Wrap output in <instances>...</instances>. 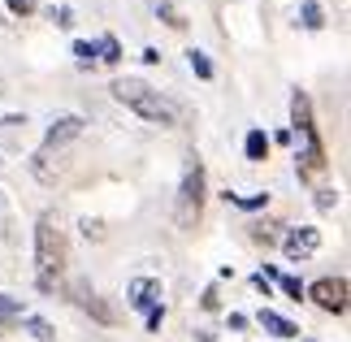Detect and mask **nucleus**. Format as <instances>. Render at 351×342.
Returning <instances> with one entry per match:
<instances>
[{
    "label": "nucleus",
    "instance_id": "nucleus-27",
    "mask_svg": "<svg viewBox=\"0 0 351 342\" xmlns=\"http://www.w3.org/2000/svg\"><path fill=\"white\" fill-rule=\"evenodd\" d=\"M252 286H256V291H265V299H269V291H274V282H269L265 273H256V278H252Z\"/></svg>",
    "mask_w": 351,
    "mask_h": 342
},
{
    "label": "nucleus",
    "instance_id": "nucleus-21",
    "mask_svg": "<svg viewBox=\"0 0 351 342\" xmlns=\"http://www.w3.org/2000/svg\"><path fill=\"white\" fill-rule=\"evenodd\" d=\"M35 9H39L35 0H9V13H13V18H31Z\"/></svg>",
    "mask_w": 351,
    "mask_h": 342
},
{
    "label": "nucleus",
    "instance_id": "nucleus-10",
    "mask_svg": "<svg viewBox=\"0 0 351 342\" xmlns=\"http://www.w3.org/2000/svg\"><path fill=\"white\" fill-rule=\"evenodd\" d=\"M256 325H261L265 334H274V338H300V325L287 321V317H282V312H274V308H261Z\"/></svg>",
    "mask_w": 351,
    "mask_h": 342
},
{
    "label": "nucleus",
    "instance_id": "nucleus-17",
    "mask_svg": "<svg viewBox=\"0 0 351 342\" xmlns=\"http://www.w3.org/2000/svg\"><path fill=\"white\" fill-rule=\"evenodd\" d=\"M278 286H282V295H287V299H295V304L304 299V282L295 278V273H282V278H278Z\"/></svg>",
    "mask_w": 351,
    "mask_h": 342
},
{
    "label": "nucleus",
    "instance_id": "nucleus-13",
    "mask_svg": "<svg viewBox=\"0 0 351 342\" xmlns=\"http://www.w3.org/2000/svg\"><path fill=\"white\" fill-rule=\"evenodd\" d=\"M22 330L31 334V338H39V342H52V338H57V330H52L44 317H22Z\"/></svg>",
    "mask_w": 351,
    "mask_h": 342
},
{
    "label": "nucleus",
    "instance_id": "nucleus-25",
    "mask_svg": "<svg viewBox=\"0 0 351 342\" xmlns=\"http://www.w3.org/2000/svg\"><path fill=\"white\" fill-rule=\"evenodd\" d=\"M199 304H204L208 312H217V308H221V299H217V286H208V291H204V299H199Z\"/></svg>",
    "mask_w": 351,
    "mask_h": 342
},
{
    "label": "nucleus",
    "instance_id": "nucleus-14",
    "mask_svg": "<svg viewBox=\"0 0 351 342\" xmlns=\"http://www.w3.org/2000/svg\"><path fill=\"white\" fill-rule=\"evenodd\" d=\"M300 18H304L308 31H321V26H326V9H321L317 0H304V5H300Z\"/></svg>",
    "mask_w": 351,
    "mask_h": 342
},
{
    "label": "nucleus",
    "instance_id": "nucleus-18",
    "mask_svg": "<svg viewBox=\"0 0 351 342\" xmlns=\"http://www.w3.org/2000/svg\"><path fill=\"white\" fill-rule=\"evenodd\" d=\"M226 199H230L234 208H247V212H256V208H265V204H269L265 191H261V195H226Z\"/></svg>",
    "mask_w": 351,
    "mask_h": 342
},
{
    "label": "nucleus",
    "instance_id": "nucleus-5",
    "mask_svg": "<svg viewBox=\"0 0 351 342\" xmlns=\"http://www.w3.org/2000/svg\"><path fill=\"white\" fill-rule=\"evenodd\" d=\"M304 299H313L321 312L343 317V312H347V278H321L313 286H304Z\"/></svg>",
    "mask_w": 351,
    "mask_h": 342
},
{
    "label": "nucleus",
    "instance_id": "nucleus-9",
    "mask_svg": "<svg viewBox=\"0 0 351 342\" xmlns=\"http://www.w3.org/2000/svg\"><path fill=\"white\" fill-rule=\"evenodd\" d=\"M70 295H74V304L83 308V312H91V317L104 321V325H113V308H109V304H100V295L91 291L87 282H74V286H70Z\"/></svg>",
    "mask_w": 351,
    "mask_h": 342
},
{
    "label": "nucleus",
    "instance_id": "nucleus-2",
    "mask_svg": "<svg viewBox=\"0 0 351 342\" xmlns=\"http://www.w3.org/2000/svg\"><path fill=\"white\" fill-rule=\"evenodd\" d=\"M35 265H39V286L52 291V278H61L65 265H70V243H65V230L57 225V217L44 212L35 225Z\"/></svg>",
    "mask_w": 351,
    "mask_h": 342
},
{
    "label": "nucleus",
    "instance_id": "nucleus-19",
    "mask_svg": "<svg viewBox=\"0 0 351 342\" xmlns=\"http://www.w3.org/2000/svg\"><path fill=\"white\" fill-rule=\"evenodd\" d=\"M48 18L57 22L61 31H70V26H74V9H70V5H52V9H48Z\"/></svg>",
    "mask_w": 351,
    "mask_h": 342
},
{
    "label": "nucleus",
    "instance_id": "nucleus-26",
    "mask_svg": "<svg viewBox=\"0 0 351 342\" xmlns=\"http://www.w3.org/2000/svg\"><path fill=\"white\" fill-rule=\"evenodd\" d=\"M83 234H87V239H100V234H104V225H100V221H91V217H83Z\"/></svg>",
    "mask_w": 351,
    "mask_h": 342
},
{
    "label": "nucleus",
    "instance_id": "nucleus-20",
    "mask_svg": "<svg viewBox=\"0 0 351 342\" xmlns=\"http://www.w3.org/2000/svg\"><path fill=\"white\" fill-rule=\"evenodd\" d=\"M160 18H165V22L173 26V31H182V26H186V18H182V13L173 9V5H169V0H160Z\"/></svg>",
    "mask_w": 351,
    "mask_h": 342
},
{
    "label": "nucleus",
    "instance_id": "nucleus-29",
    "mask_svg": "<svg viewBox=\"0 0 351 342\" xmlns=\"http://www.w3.org/2000/svg\"><path fill=\"white\" fill-rule=\"evenodd\" d=\"M304 342H313V338H304Z\"/></svg>",
    "mask_w": 351,
    "mask_h": 342
},
{
    "label": "nucleus",
    "instance_id": "nucleus-24",
    "mask_svg": "<svg viewBox=\"0 0 351 342\" xmlns=\"http://www.w3.org/2000/svg\"><path fill=\"white\" fill-rule=\"evenodd\" d=\"M334 204H339V191H321V195H317V208L321 212H330Z\"/></svg>",
    "mask_w": 351,
    "mask_h": 342
},
{
    "label": "nucleus",
    "instance_id": "nucleus-7",
    "mask_svg": "<svg viewBox=\"0 0 351 342\" xmlns=\"http://www.w3.org/2000/svg\"><path fill=\"white\" fill-rule=\"evenodd\" d=\"M317 247H321V230L317 225H295V230H287V239H282V252H287L291 265L308 260Z\"/></svg>",
    "mask_w": 351,
    "mask_h": 342
},
{
    "label": "nucleus",
    "instance_id": "nucleus-28",
    "mask_svg": "<svg viewBox=\"0 0 351 342\" xmlns=\"http://www.w3.org/2000/svg\"><path fill=\"white\" fill-rule=\"evenodd\" d=\"M230 330H247V317H243V312H230Z\"/></svg>",
    "mask_w": 351,
    "mask_h": 342
},
{
    "label": "nucleus",
    "instance_id": "nucleus-15",
    "mask_svg": "<svg viewBox=\"0 0 351 342\" xmlns=\"http://www.w3.org/2000/svg\"><path fill=\"white\" fill-rule=\"evenodd\" d=\"M186 61H191V74H195V78H204V83H208L213 74H217V70H213V61H208V52H199V48L186 52Z\"/></svg>",
    "mask_w": 351,
    "mask_h": 342
},
{
    "label": "nucleus",
    "instance_id": "nucleus-6",
    "mask_svg": "<svg viewBox=\"0 0 351 342\" xmlns=\"http://www.w3.org/2000/svg\"><path fill=\"white\" fill-rule=\"evenodd\" d=\"M83 126H87V117H83V113H61V117L48 126L44 143H39V152H48V156H52V152H61V147L70 143V139H78V134H83Z\"/></svg>",
    "mask_w": 351,
    "mask_h": 342
},
{
    "label": "nucleus",
    "instance_id": "nucleus-12",
    "mask_svg": "<svg viewBox=\"0 0 351 342\" xmlns=\"http://www.w3.org/2000/svg\"><path fill=\"white\" fill-rule=\"evenodd\" d=\"M269 147H274V139H269L265 130H247V139H243V156H247V160H269Z\"/></svg>",
    "mask_w": 351,
    "mask_h": 342
},
{
    "label": "nucleus",
    "instance_id": "nucleus-3",
    "mask_svg": "<svg viewBox=\"0 0 351 342\" xmlns=\"http://www.w3.org/2000/svg\"><path fill=\"white\" fill-rule=\"evenodd\" d=\"M113 95L126 108H134L143 121H156V126H173V104L160 95L156 87H147L143 78H117L113 83Z\"/></svg>",
    "mask_w": 351,
    "mask_h": 342
},
{
    "label": "nucleus",
    "instance_id": "nucleus-23",
    "mask_svg": "<svg viewBox=\"0 0 351 342\" xmlns=\"http://www.w3.org/2000/svg\"><path fill=\"white\" fill-rule=\"evenodd\" d=\"M160 325H165V304H160V308H152V312H147V334H156V330H160Z\"/></svg>",
    "mask_w": 351,
    "mask_h": 342
},
{
    "label": "nucleus",
    "instance_id": "nucleus-1",
    "mask_svg": "<svg viewBox=\"0 0 351 342\" xmlns=\"http://www.w3.org/2000/svg\"><path fill=\"white\" fill-rule=\"evenodd\" d=\"M291 121H295V130L291 134H300V152H295V165H300V178L304 182H317L321 173H326V143H321V134H317V121H313V100H308L304 91H295L291 95Z\"/></svg>",
    "mask_w": 351,
    "mask_h": 342
},
{
    "label": "nucleus",
    "instance_id": "nucleus-11",
    "mask_svg": "<svg viewBox=\"0 0 351 342\" xmlns=\"http://www.w3.org/2000/svg\"><path fill=\"white\" fill-rule=\"evenodd\" d=\"M22 317H26V304H22V299L0 295V338H5L13 325H22Z\"/></svg>",
    "mask_w": 351,
    "mask_h": 342
},
{
    "label": "nucleus",
    "instance_id": "nucleus-16",
    "mask_svg": "<svg viewBox=\"0 0 351 342\" xmlns=\"http://www.w3.org/2000/svg\"><path fill=\"white\" fill-rule=\"evenodd\" d=\"M96 57H100L104 65H117V61H121V44H117L113 35H104L100 44H96Z\"/></svg>",
    "mask_w": 351,
    "mask_h": 342
},
{
    "label": "nucleus",
    "instance_id": "nucleus-8",
    "mask_svg": "<svg viewBox=\"0 0 351 342\" xmlns=\"http://www.w3.org/2000/svg\"><path fill=\"white\" fill-rule=\"evenodd\" d=\"M126 304H130L134 312L160 308V278H134V282L126 286Z\"/></svg>",
    "mask_w": 351,
    "mask_h": 342
},
{
    "label": "nucleus",
    "instance_id": "nucleus-22",
    "mask_svg": "<svg viewBox=\"0 0 351 342\" xmlns=\"http://www.w3.org/2000/svg\"><path fill=\"white\" fill-rule=\"evenodd\" d=\"M74 57L83 61V65H91V61H96V44H87V39H78V44H74Z\"/></svg>",
    "mask_w": 351,
    "mask_h": 342
},
{
    "label": "nucleus",
    "instance_id": "nucleus-4",
    "mask_svg": "<svg viewBox=\"0 0 351 342\" xmlns=\"http://www.w3.org/2000/svg\"><path fill=\"white\" fill-rule=\"evenodd\" d=\"M199 208H204V165L191 156L182 169V186H178V221L182 225L199 221Z\"/></svg>",
    "mask_w": 351,
    "mask_h": 342
}]
</instances>
